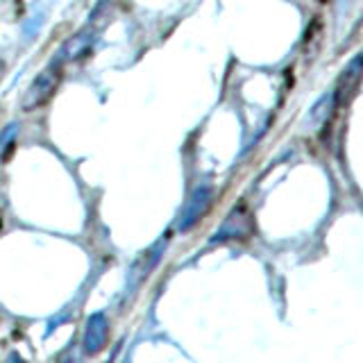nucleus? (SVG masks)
I'll use <instances>...</instances> for the list:
<instances>
[{
    "mask_svg": "<svg viewBox=\"0 0 363 363\" xmlns=\"http://www.w3.org/2000/svg\"><path fill=\"white\" fill-rule=\"evenodd\" d=\"M213 198V189L211 186H198L193 191V196L189 198L184 211H182V218H179V232H189L193 225H198L200 218L207 213L209 204Z\"/></svg>",
    "mask_w": 363,
    "mask_h": 363,
    "instance_id": "39448f33",
    "label": "nucleus"
},
{
    "mask_svg": "<svg viewBox=\"0 0 363 363\" xmlns=\"http://www.w3.org/2000/svg\"><path fill=\"white\" fill-rule=\"evenodd\" d=\"M109 338V320L105 313H94L89 315L86 327H84V336H82V352L86 357H96L98 352L105 350Z\"/></svg>",
    "mask_w": 363,
    "mask_h": 363,
    "instance_id": "20e7f679",
    "label": "nucleus"
},
{
    "mask_svg": "<svg viewBox=\"0 0 363 363\" xmlns=\"http://www.w3.org/2000/svg\"><path fill=\"white\" fill-rule=\"evenodd\" d=\"M82 347H77V345H71L68 350L62 352V357L57 359V363H82Z\"/></svg>",
    "mask_w": 363,
    "mask_h": 363,
    "instance_id": "9d476101",
    "label": "nucleus"
},
{
    "mask_svg": "<svg viewBox=\"0 0 363 363\" xmlns=\"http://www.w3.org/2000/svg\"><path fill=\"white\" fill-rule=\"evenodd\" d=\"M16 132H18V125H16V123H9L7 128L0 130V162H3V159H5L7 147H9L11 143H14Z\"/></svg>",
    "mask_w": 363,
    "mask_h": 363,
    "instance_id": "1a4fd4ad",
    "label": "nucleus"
},
{
    "mask_svg": "<svg viewBox=\"0 0 363 363\" xmlns=\"http://www.w3.org/2000/svg\"><path fill=\"white\" fill-rule=\"evenodd\" d=\"M5 363H26V359H23V357L18 354V352H11Z\"/></svg>",
    "mask_w": 363,
    "mask_h": 363,
    "instance_id": "9b49d317",
    "label": "nucleus"
},
{
    "mask_svg": "<svg viewBox=\"0 0 363 363\" xmlns=\"http://www.w3.org/2000/svg\"><path fill=\"white\" fill-rule=\"evenodd\" d=\"M164 255V241H159L155 245H150L145 250L143 255H139V259L134 261V266L130 270V286H141V281L150 275V272L155 270V266L159 264V259H162Z\"/></svg>",
    "mask_w": 363,
    "mask_h": 363,
    "instance_id": "0eeeda50",
    "label": "nucleus"
},
{
    "mask_svg": "<svg viewBox=\"0 0 363 363\" xmlns=\"http://www.w3.org/2000/svg\"><path fill=\"white\" fill-rule=\"evenodd\" d=\"M363 79V52H359L354 60H352L345 71L340 73L338 82H336V89H334V100H336V107H347L350 100L357 96L359 91V84Z\"/></svg>",
    "mask_w": 363,
    "mask_h": 363,
    "instance_id": "7ed1b4c3",
    "label": "nucleus"
},
{
    "mask_svg": "<svg viewBox=\"0 0 363 363\" xmlns=\"http://www.w3.org/2000/svg\"><path fill=\"white\" fill-rule=\"evenodd\" d=\"M60 79H62V66L57 62L45 66L41 73H37V77L32 79L28 91L23 94V100H21L23 111H32V109L43 107L45 102L52 98L57 86H60Z\"/></svg>",
    "mask_w": 363,
    "mask_h": 363,
    "instance_id": "f257e3e1",
    "label": "nucleus"
},
{
    "mask_svg": "<svg viewBox=\"0 0 363 363\" xmlns=\"http://www.w3.org/2000/svg\"><path fill=\"white\" fill-rule=\"evenodd\" d=\"M252 213L245 207V204H236V207L230 211V216L225 218V223L220 225V230L216 232V236L211 238L213 243H223V241H241V238H247L252 234Z\"/></svg>",
    "mask_w": 363,
    "mask_h": 363,
    "instance_id": "f03ea898",
    "label": "nucleus"
},
{
    "mask_svg": "<svg viewBox=\"0 0 363 363\" xmlns=\"http://www.w3.org/2000/svg\"><path fill=\"white\" fill-rule=\"evenodd\" d=\"M336 109V100H334V91H329V94H323L320 100L315 102V105L311 107L309 111V125L311 128H320V125H325V121L332 118V113Z\"/></svg>",
    "mask_w": 363,
    "mask_h": 363,
    "instance_id": "6e6552de",
    "label": "nucleus"
},
{
    "mask_svg": "<svg viewBox=\"0 0 363 363\" xmlns=\"http://www.w3.org/2000/svg\"><path fill=\"white\" fill-rule=\"evenodd\" d=\"M94 34H96L94 28H82L79 32H75L71 39L62 43L60 52L55 55V62L60 66H66V64L79 60V57L91 48V43H94Z\"/></svg>",
    "mask_w": 363,
    "mask_h": 363,
    "instance_id": "423d86ee",
    "label": "nucleus"
},
{
    "mask_svg": "<svg viewBox=\"0 0 363 363\" xmlns=\"http://www.w3.org/2000/svg\"><path fill=\"white\" fill-rule=\"evenodd\" d=\"M3 73H5V64H3V60H0V77H3Z\"/></svg>",
    "mask_w": 363,
    "mask_h": 363,
    "instance_id": "f8f14e48",
    "label": "nucleus"
}]
</instances>
